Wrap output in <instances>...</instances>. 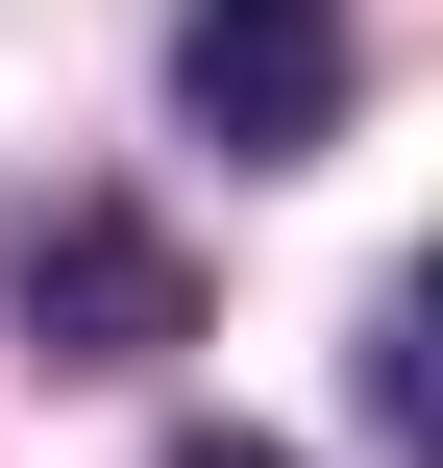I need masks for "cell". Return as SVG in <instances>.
<instances>
[{"instance_id": "obj_1", "label": "cell", "mask_w": 443, "mask_h": 468, "mask_svg": "<svg viewBox=\"0 0 443 468\" xmlns=\"http://www.w3.org/2000/svg\"><path fill=\"white\" fill-rule=\"evenodd\" d=\"M197 346V247L148 197H49L25 222V370H173Z\"/></svg>"}, {"instance_id": "obj_2", "label": "cell", "mask_w": 443, "mask_h": 468, "mask_svg": "<svg viewBox=\"0 0 443 468\" xmlns=\"http://www.w3.org/2000/svg\"><path fill=\"white\" fill-rule=\"evenodd\" d=\"M345 99H370L345 0H197V25H173V123H197V148H247V173L345 148Z\"/></svg>"}, {"instance_id": "obj_3", "label": "cell", "mask_w": 443, "mask_h": 468, "mask_svg": "<svg viewBox=\"0 0 443 468\" xmlns=\"http://www.w3.org/2000/svg\"><path fill=\"white\" fill-rule=\"evenodd\" d=\"M370 420H395V444L443 420V296H370Z\"/></svg>"}, {"instance_id": "obj_4", "label": "cell", "mask_w": 443, "mask_h": 468, "mask_svg": "<svg viewBox=\"0 0 443 468\" xmlns=\"http://www.w3.org/2000/svg\"><path fill=\"white\" fill-rule=\"evenodd\" d=\"M173 468H296V444H173Z\"/></svg>"}]
</instances>
